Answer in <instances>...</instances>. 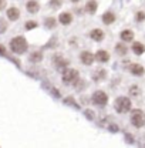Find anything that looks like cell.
I'll use <instances>...</instances> for the list:
<instances>
[{
  "mask_svg": "<svg viewBox=\"0 0 145 148\" xmlns=\"http://www.w3.org/2000/svg\"><path fill=\"white\" fill-rule=\"evenodd\" d=\"M10 49H12V51L16 53V54H23V53L27 51L29 43H27V40H26L23 36L13 37L12 41H10Z\"/></svg>",
  "mask_w": 145,
  "mask_h": 148,
  "instance_id": "6da1fadb",
  "label": "cell"
},
{
  "mask_svg": "<svg viewBox=\"0 0 145 148\" xmlns=\"http://www.w3.org/2000/svg\"><path fill=\"white\" fill-rule=\"evenodd\" d=\"M131 107H132L131 100L128 97H125V95H120L114 101V110L117 111L118 114H127V112L131 111Z\"/></svg>",
  "mask_w": 145,
  "mask_h": 148,
  "instance_id": "7a4b0ae2",
  "label": "cell"
},
{
  "mask_svg": "<svg viewBox=\"0 0 145 148\" xmlns=\"http://www.w3.org/2000/svg\"><path fill=\"white\" fill-rule=\"evenodd\" d=\"M131 115H129V121H131V125H134L135 128H142L145 125V112L140 108H135V110H131Z\"/></svg>",
  "mask_w": 145,
  "mask_h": 148,
  "instance_id": "3957f363",
  "label": "cell"
},
{
  "mask_svg": "<svg viewBox=\"0 0 145 148\" xmlns=\"http://www.w3.org/2000/svg\"><path fill=\"white\" fill-rule=\"evenodd\" d=\"M78 78H80V73L77 70H74V69H64L63 77H61L64 84H77Z\"/></svg>",
  "mask_w": 145,
  "mask_h": 148,
  "instance_id": "277c9868",
  "label": "cell"
},
{
  "mask_svg": "<svg viewBox=\"0 0 145 148\" xmlns=\"http://www.w3.org/2000/svg\"><path fill=\"white\" fill-rule=\"evenodd\" d=\"M91 101L97 106V107H104L108 104V94L103 90H97L92 92L91 95Z\"/></svg>",
  "mask_w": 145,
  "mask_h": 148,
  "instance_id": "5b68a950",
  "label": "cell"
},
{
  "mask_svg": "<svg viewBox=\"0 0 145 148\" xmlns=\"http://www.w3.org/2000/svg\"><path fill=\"white\" fill-rule=\"evenodd\" d=\"M80 60H81V63H83L84 66H91V64L95 61V56H94V53H91L88 50H84V51H81V54H80Z\"/></svg>",
  "mask_w": 145,
  "mask_h": 148,
  "instance_id": "8992f818",
  "label": "cell"
},
{
  "mask_svg": "<svg viewBox=\"0 0 145 148\" xmlns=\"http://www.w3.org/2000/svg\"><path fill=\"white\" fill-rule=\"evenodd\" d=\"M58 21H60V24H63V26H68V24L72 23V14L70 12H63V13H60V16H58Z\"/></svg>",
  "mask_w": 145,
  "mask_h": 148,
  "instance_id": "52a82bcc",
  "label": "cell"
},
{
  "mask_svg": "<svg viewBox=\"0 0 145 148\" xmlns=\"http://www.w3.org/2000/svg\"><path fill=\"white\" fill-rule=\"evenodd\" d=\"M129 71H131L132 75H135V77H141V75L145 73V69L141 64H138V63H132V64L129 66Z\"/></svg>",
  "mask_w": 145,
  "mask_h": 148,
  "instance_id": "ba28073f",
  "label": "cell"
},
{
  "mask_svg": "<svg viewBox=\"0 0 145 148\" xmlns=\"http://www.w3.org/2000/svg\"><path fill=\"white\" fill-rule=\"evenodd\" d=\"M115 18H117L115 13H114V12H111V10L105 12V13H104V14L101 16V20H103V23H104L105 26H109V24H112V23L115 21Z\"/></svg>",
  "mask_w": 145,
  "mask_h": 148,
  "instance_id": "9c48e42d",
  "label": "cell"
},
{
  "mask_svg": "<svg viewBox=\"0 0 145 148\" xmlns=\"http://www.w3.org/2000/svg\"><path fill=\"white\" fill-rule=\"evenodd\" d=\"M94 56H95V61H98V63H107V61H109V53L107 50H98Z\"/></svg>",
  "mask_w": 145,
  "mask_h": 148,
  "instance_id": "30bf717a",
  "label": "cell"
},
{
  "mask_svg": "<svg viewBox=\"0 0 145 148\" xmlns=\"http://www.w3.org/2000/svg\"><path fill=\"white\" fill-rule=\"evenodd\" d=\"M90 37L94 41H103L104 37H105V33H104L101 29H92L90 32Z\"/></svg>",
  "mask_w": 145,
  "mask_h": 148,
  "instance_id": "8fae6325",
  "label": "cell"
},
{
  "mask_svg": "<svg viewBox=\"0 0 145 148\" xmlns=\"http://www.w3.org/2000/svg\"><path fill=\"white\" fill-rule=\"evenodd\" d=\"M6 14H7V18H9V20L16 21V20H18V17H20V10H18L17 7L13 6V7H9V9H7Z\"/></svg>",
  "mask_w": 145,
  "mask_h": 148,
  "instance_id": "7c38bea8",
  "label": "cell"
},
{
  "mask_svg": "<svg viewBox=\"0 0 145 148\" xmlns=\"http://www.w3.org/2000/svg\"><path fill=\"white\" fill-rule=\"evenodd\" d=\"M26 9H27V12H29V13L36 14L37 12L40 10V3L36 1V0H29V1H27V4H26Z\"/></svg>",
  "mask_w": 145,
  "mask_h": 148,
  "instance_id": "4fadbf2b",
  "label": "cell"
},
{
  "mask_svg": "<svg viewBox=\"0 0 145 148\" xmlns=\"http://www.w3.org/2000/svg\"><path fill=\"white\" fill-rule=\"evenodd\" d=\"M131 50L134 51V54L141 56V54H144V53H145V46L141 43V41H134V43H132Z\"/></svg>",
  "mask_w": 145,
  "mask_h": 148,
  "instance_id": "5bb4252c",
  "label": "cell"
},
{
  "mask_svg": "<svg viewBox=\"0 0 145 148\" xmlns=\"http://www.w3.org/2000/svg\"><path fill=\"white\" fill-rule=\"evenodd\" d=\"M120 37H121V40H122V41L129 43V41H132V40H134V32H132V30H129V29H125V30H122V32L120 33Z\"/></svg>",
  "mask_w": 145,
  "mask_h": 148,
  "instance_id": "9a60e30c",
  "label": "cell"
},
{
  "mask_svg": "<svg viewBox=\"0 0 145 148\" xmlns=\"http://www.w3.org/2000/svg\"><path fill=\"white\" fill-rule=\"evenodd\" d=\"M97 9H98L97 0H88V1L85 3V12H87L88 14H94V13L97 12Z\"/></svg>",
  "mask_w": 145,
  "mask_h": 148,
  "instance_id": "2e32d148",
  "label": "cell"
},
{
  "mask_svg": "<svg viewBox=\"0 0 145 148\" xmlns=\"http://www.w3.org/2000/svg\"><path fill=\"white\" fill-rule=\"evenodd\" d=\"M107 77V71L104 70V69H98V70H95L94 73H92V80L94 81H103L104 78Z\"/></svg>",
  "mask_w": 145,
  "mask_h": 148,
  "instance_id": "e0dca14e",
  "label": "cell"
},
{
  "mask_svg": "<svg viewBox=\"0 0 145 148\" xmlns=\"http://www.w3.org/2000/svg\"><path fill=\"white\" fill-rule=\"evenodd\" d=\"M115 53L118 56H125L128 53V47L127 44H125V41H122L121 40V43H118L117 46H115Z\"/></svg>",
  "mask_w": 145,
  "mask_h": 148,
  "instance_id": "ac0fdd59",
  "label": "cell"
},
{
  "mask_svg": "<svg viewBox=\"0 0 145 148\" xmlns=\"http://www.w3.org/2000/svg\"><path fill=\"white\" fill-rule=\"evenodd\" d=\"M53 60H54V64L57 69H67V66H68V60H64L63 57H55Z\"/></svg>",
  "mask_w": 145,
  "mask_h": 148,
  "instance_id": "d6986e66",
  "label": "cell"
},
{
  "mask_svg": "<svg viewBox=\"0 0 145 148\" xmlns=\"http://www.w3.org/2000/svg\"><path fill=\"white\" fill-rule=\"evenodd\" d=\"M29 60L31 61V63H40L41 60H43V53L41 51H33L31 54L29 56Z\"/></svg>",
  "mask_w": 145,
  "mask_h": 148,
  "instance_id": "ffe728a7",
  "label": "cell"
},
{
  "mask_svg": "<svg viewBox=\"0 0 145 148\" xmlns=\"http://www.w3.org/2000/svg\"><path fill=\"white\" fill-rule=\"evenodd\" d=\"M55 24H57V21H55L54 17H47L46 21H44V26H46L47 29H54Z\"/></svg>",
  "mask_w": 145,
  "mask_h": 148,
  "instance_id": "44dd1931",
  "label": "cell"
},
{
  "mask_svg": "<svg viewBox=\"0 0 145 148\" xmlns=\"http://www.w3.org/2000/svg\"><path fill=\"white\" fill-rule=\"evenodd\" d=\"M140 92H141V90H140V87H138L137 84L129 87V95H131V97H138Z\"/></svg>",
  "mask_w": 145,
  "mask_h": 148,
  "instance_id": "7402d4cb",
  "label": "cell"
},
{
  "mask_svg": "<svg viewBox=\"0 0 145 148\" xmlns=\"http://www.w3.org/2000/svg\"><path fill=\"white\" fill-rule=\"evenodd\" d=\"M37 26H38V23L34 21V20H29V21H26V24H24L26 30H34Z\"/></svg>",
  "mask_w": 145,
  "mask_h": 148,
  "instance_id": "603a6c76",
  "label": "cell"
},
{
  "mask_svg": "<svg viewBox=\"0 0 145 148\" xmlns=\"http://www.w3.org/2000/svg\"><path fill=\"white\" fill-rule=\"evenodd\" d=\"M49 6H50V9H58V7H61V0H50Z\"/></svg>",
  "mask_w": 145,
  "mask_h": 148,
  "instance_id": "cb8c5ba5",
  "label": "cell"
},
{
  "mask_svg": "<svg viewBox=\"0 0 145 148\" xmlns=\"http://www.w3.org/2000/svg\"><path fill=\"white\" fill-rule=\"evenodd\" d=\"M135 20L138 21V23H142L145 20V13L144 12H138L137 14H135Z\"/></svg>",
  "mask_w": 145,
  "mask_h": 148,
  "instance_id": "d4e9b609",
  "label": "cell"
},
{
  "mask_svg": "<svg viewBox=\"0 0 145 148\" xmlns=\"http://www.w3.org/2000/svg\"><path fill=\"white\" fill-rule=\"evenodd\" d=\"M7 29V23L4 20H0V33H4Z\"/></svg>",
  "mask_w": 145,
  "mask_h": 148,
  "instance_id": "484cf974",
  "label": "cell"
},
{
  "mask_svg": "<svg viewBox=\"0 0 145 148\" xmlns=\"http://www.w3.org/2000/svg\"><path fill=\"white\" fill-rule=\"evenodd\" d=\"M6 7V0H0V10H3Z\"/></svg>",
  "mask_w": 145,
  "mask_h": 148,
  "instance_id": "4316f807",
  "label": "cell"
},
{
  "mask_svg": "<svg viewBox=\"0 0 145 148\" xmlns=\"http://www.w3.org/2000/svg\"><path fill=\"white\" fill-rule=\"evenodd\" d=\"M0 54L1 56L6 54V49H4V46H1V44H0Z\"/></svg>",
  "mask_w": 145,
  "mask_h": 148,
  "instance_id": "83f0119b",
  "label": "cell"
},
{
  "mask_svg": "<svg viewBox=\"0 0 145 148\" xmlns=\"http://www.w3.org/2000/svg\"><path fill=\"white\" fill-rule=\"evenodd\" d=\"M70 1H71V3H78L80 0H70Z\"/></svg>",
  "mask_w": 145,
  "mask_h": 148,
  "instance_id": "f1b7e54d",
  "label": "cell"
}]
</instances>
